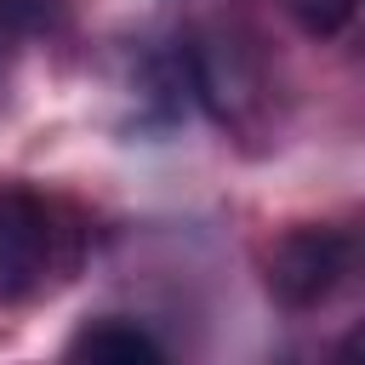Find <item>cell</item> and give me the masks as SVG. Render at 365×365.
Listing matches in <instances>:
<instances>
[{
  "label": "cell",
  "mask_w": 365,
  "mask_h": 365,
  "mask_svg": "<svg viewBox=\"0 0 365 365\" xmlns=\"http://www.w3.org/2000/svg\"><path fill=\"white\" fill-rule=\"evenodd\" d=\"M354 268V240L342 228H291L268 257V291L285 308H319Z\"/></svg>",
  "instance_id": "6da1fadb"
},
{
  "label": "cell",
  "mask_w": 365,
  "mask_h": 365,
  "mask_svg": "<svg viewBox=\"0 0 365 365\" xmlns=\"http://www.w3.org/2000/svg\"><path fill=\"white\" fill-rule=\"evenodd\" d=\"M51 251V222L46 205L23 188H0V297H23L40 285Z\"/></svg>",
  "instance_id": "7a4b0ae2"
},
{
  "label": "cell",
  "mask_w": 365,
  "mask_h": 365,
  "mask_svg": "<svg viewBox=\"0 0 365 365\" xmlns=\"http://www.w3.org/2000/svg\"><path fill=\"white\" fill-rule=\"evenodd\" d=\"M68 354L74 359H165V348L137 325V319H91L86 331L68 336Z\"/></svg>",
  "instance_id": "3957f363"
},
{
  "label": "cell",
  "mask_w": 365,
  "mask_h": 365,
  "mask_svg": "<svg viewBox=\"0 0 365 365\" xmlns=\"http://www.w3.org/2000/svg\"><path fill=\"white\" fill-rule=\"evenodd\" d=\"M354 11H359V0H291V17H297L308 34H319V40L342 34V29L354 23Z\"/></svg>",
  "instance_id": "277c9868"
}]
</instances>
